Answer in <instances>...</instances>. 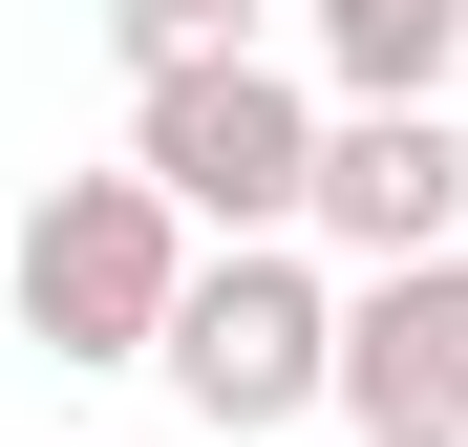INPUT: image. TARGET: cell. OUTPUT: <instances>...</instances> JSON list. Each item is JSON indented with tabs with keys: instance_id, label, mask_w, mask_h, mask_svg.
Here are the masks:
<instances>
[{
	"instance_id": "3",
	"label": "cell",
	"mask_w": 468,
	"mask_h": 447,
	"mask_svg": "<svg viewBox=\"0 0 468 447\" xmlns=\"http://www.w3.org/2000/svg\"><path fill=\"white\" fill-rule=\"evenodd\" d=\"M149 362H171V405H192L213 447H256V426H298V405H341V277L298 256V235H213Z\"/></svg>"
},
{
	"instance_id": "1",
	"label": "cell",
	"mask_w": 468,
	"mask_h": 447,
	"mask_svg": "<svg viewBox=\"0 0 468 447\" xmlns=\"http://www.w3.org/2000/svg\"><path fill=\"white\" fill-rule=\"evenodd\" d=\"M0 298H22L43 362H149L171 298H192V213L149 192V171H43L22 235H0Z\"/></svg>"
},
{
	"instance_id": "4",
	"label": "cell",
	"mask_w": 468,
	"mask_h": 447,
	"mask_svg": "<svg viewBox=\"0 0 468 447\" xmlns=\"http://www.w3.org/2000/svg\"><path fill=\"white\" fill-rule=\"evenodd\" d=\"M298 235H320L341 277L447 256V235H468V128H447V86H405V107H341V86H320V192H298Z\"/></svg>"
},
{
	"instance_id": "8",
	"label": "cell",
	"mask_w": 468,
	"mask_h": 447,
	"mask_svg": "<svg viewBox=\"0 0 468 447\" xmlns=\"http://www.w3.org/2000/svg\"><path fill=\"white\" fill-rule=\"evenodd\" d=\"M362 447H468V426H362Z\"/></svg>"
},
{
	"instance_id": "5",
	"label": "cell",
	"mask_w": 468,
	"mask_h": 447,
	"mask_svg": "<svg viewBox=\"0 0 468 447\" xmlns=\"http://www.w3.org/2000/svg\"><path fill=\"white\" fill-rule=\"evenodd\" d=\"M341 426H468V235L341 298Z\"/></svg>"
},
{
	"instance_id": "6",
	"label": "cell",
	"mask_w": 468,
	"mask_h": 447,
	"mask_svg": "<svg viewBox=\"0 0 468 447\" xmlns=\"http://www.w3.org/2000/svg\"><path fill=\"white\" fill-rule=\"evenodd\" d=\"M298 43H320V86L341 107H405L468 64V0H298Z\"/></svg>"
},
{
	"instance_id": "2",
	"label": "cell",
	"mask_w": 468,
	"mask_h": 447,
	"mask_svg": "<svg viewBox=\"0 0 468 447\" xmlns=\"http://www.w3.org/2000/svg\"><path fill=\"white\" fill-rule=\"evenodd\" d=\"M128 171L192 213V235H298L320 192V86L277 43H213V64H149L128 86Z\"/></svg>"
},
{
	"instance_id": "7",
	"label": "cell",
	"mask_w": 468,
	"mask_h": 447,
	"mask_svg": "<svg viewBox=\"0 0 468 447\" xmlns=\"http://www.w3.org/2000/svg\"><path fill=\"white\" fill-rule=\"evenodd\" d=\"M107 43H128V86H149V64H213V43H256V0H107Z\"/></svg>"
}]
</instances>
